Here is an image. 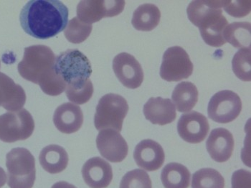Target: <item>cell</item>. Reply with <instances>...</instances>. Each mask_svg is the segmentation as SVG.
<instances>
[{
  "label": "cell",
  "instance_id": "1",
  "mask_svg": "<svg viewBox=\"0 0 251 188\" xmlns=\"http://www.w3.org/2000/svg\"><path fill=\"white\" fill-rule=\"evenodd\" d=\"M20 21L26 33L46 40L67 27L68 9L58 0H31L22 9Z\"/></svg>",
  "mask_w": 251,
  "mask_h": 188
},
{
  "label": "cell",
  "instance_id": "2",
  "mask_svg": "<svg viewBox=\"0 0 251 188\" xmlns=\"http://www.w3.org/2000/svg\"><path fill=\"white\" fill-rule=\"evenodd\" d=\"M8 172L7 185L10 188H32L36 179L35 160L28 150L12 149L6 156Z\"/></svg>",
  "mask_w": 251,
  "mask_h": 188
},
{
  "label": "cell",
  "instance_id": "3",
  "mask_svg": "<svg viewBox=\"0 0 251 188\" xmlns=\"http://www.w3.org/2000/svg\"><path fill=\"white\" fill-rule=\"evenodd\" d=\"M55 55L50 48L35 45L25 48L24 56L18 64L20 75L35 84L54 69Z\"/></svg>",
  "mask_w": 251,
  "mask_h": 188
},
{
  "label": "cell",
  "instance_id": "4",
  "mask_svg": "<svg viewBox=\"0 0 251 188\" xmlns=\"http://www.w3.org/2000/svg\"><path fill=\"white\" fill-rule=\"evenodd\" d=\"M127 101L116 94L104 95L99 100L94 116V125L97 130L112 129L121 132L124 120L128 111Z\"/></svg>",
  "mask_w": 251,
  "mask_h": 188
},
{
  "label": "cell",
  "instance_id": "5",
  "mask_svg": "<svg viewBox=\"0 0 251 188\" xmlns=\"http://www.w3.org/2000/svg\"><path fill=\"white\" fill-rule=\"evenodd\" d=\"M54 70L66 85L87 80L93 72L91 62L77 49H68L58 55Z\"/></svg>",
  "mask_w": 251,
  "mask_h": 188
},
{
  "label": "cell",
  "instance_id": "6",
  "mask_svg": "<svg viewBox=\"0 0 251 188\" xmlns=\"http://www.w3.org/2000/svg\"><path fill=\"white\" fill-rule=\"evenodd\" d=\"M35 130V122L27 110L10 111L0 116V140L7 143L26 140Z\"/></svg>",
  "mask_w": 251,
  "mask_h": 188
},
{
  "label": "cell",
  "instance_id": "7",
  "mask_svg": "<svg viewBox=\"0 0 251 188\" xmlns=\"http://www.w3.org/2000/svg\"><path fill=\"white\" fill-rule=\"evenodd\" d=\"M193 69V63L184 48L174 46L164 52L160 68V76L164 81L176 82L188 79Z\"/></svg>",
  "mask_w": 251,
  "mask_h": 188
},
{
  "label": "cell",
  "instance_id": "8",
  "mask_svg": "<svg viewBox=\"0 0 251 188\" xmlns=\"http://www.w3.org/2000/svg\"><path fill=\"white\" fill-rule=\"evenodd\" d=\"M242 110L241 98L229 90L219 91L210 99L207 113L210 119L220 124H227L238 118Z\"/></svg>",
  "mask_w": 251,
  "mask_h": 188
},
{
  "label": "cell",
  "instance_id": "9",
  "mask_svg": "<svg viewBox=\"0 0 251 188\" xmlns=\"http://www.w3.org/2000/svg\"><path fill=\"white\" fill-rule=\"evenodd\" d=\"M125 7V1L118 0H84L77 6V18L86 24L91 25L105 18L120 15Z\"/></svg>",
  "mask_w": 251,
  "mask_h": 188
},
{
  "label": "cell",
  "instance_id": "10",
  "mask_svg": "<svg viewBox=\"0 0 251 188\" xmlns=\"http://www.w3.org/2000/svg\"><path fill=\"white\" fill-rule=\"evenodd\" d=\"M113 70L119 81L126 88L136 89L143 83V69L135 57L131 54H118L113 60Z\"/></svg>",
  "mask_w": 251,
  "mask_h": 188
},
{
  "label": "cell",
  "instance_id": "11",
  "mask_svg": "<svg viewBox=\"0 0 251 188\" xmlns=\"http://www.w3.org/2000/svg\"><path fill=\"white\" fill-rule=\"evenodd\" d=\"M97 146L100 155L111 162H121L128 155V147L125 138L112 129L99 132Z\"/></svg>",
  "mask_w": 251,
  "mask_h": 188
},
{
  "label": "cell",
  "instance_id": "12",
  "mask_svg": "<svg viewBox=\"0 0 251 188\" xmlns=\"http://www.w3.org/2000/svg\"><path fill=\"white\" fill-rule=\"evenodd\" d=\"M210 131V124L205 116L198 111L184 113L177 123V132L184 141L198 144L205 139Z\"/></svg>",
  "mask_w": 251,
  "mask_h": 188
},
{
  "label": "cell",
  "instance_id": "13",
  "mask_svg": "<svg viewBox=\"0 0 251 188\" xmlns=\"http://www.w3.org/2000/svg\"><path fill=\"white\" fill-rule=\"evenodd\" d=\"M134 158L139 167L153 172L163 165L165 154L159 143L152 139H145L136 146Z\"/></svg>",
  "mask_w": 251,
  "mask_h": 188
},
{
  "label": "cell",
  "instance_id": "14",
  "mask_svg": "<svg viewBox=\"0 0 251 188\" xmlns=\"http://www.w3.org/2000/svg\"><path fill=\"white\" fill-rule=\"evenodd\" d=\"M81 172L85 183L91 188H106L113 180L111 164L99 157L88 160Z\"/></svg>",
  "mask_w": 251,
  "mask_h": 188
},
{
  "label": "cell",
  "instance_id": "15",
  "mask_svg": "<svg viewBox=\"0 0 251 188\" xmlns=\"http://www.w3.org/2000/svg\"><path fill=\"white\" fill-rule=\"evenodd\" d=\"M235 140L231 132L225 128H217L210 132L206 148L212 159L217 162H225L231 158Z\"/></svg>",
  "mask_w": 251,
  "mask_h": 188
},
{
  "label": "cell",
  "instance_id": "16",
  "mask_svg": "<svg viewBox=\"0 0 251 188\" xmlns=\"http://www.w3.org/2000/svg\"><path fill=\"white\" fill-rule=\"evenodd\" d=\"M25 91L6 74L0 72V107L10 111L21 110L25 104Z\"/></svg>",
  "mask_w": 251,
  "mask_h": 188
},
{
  "label": "cell",
  "instance_id": "17",
  "mask_svg": "<svg viewBox=\"0 0 251 188\" xmlns=\"http://www.w3.org/2000/svg\"><path fill=\"white\" fill-rule=\"evenodd\" d=\"M53 122L58 131L62 133H75L81 128L83 113L78 106L65 103L59 106L53 115Z\"/></svg>",
  "mask_w": 251,
  "mask_h": 188
},
{
  "label": "cell",
  "instance_id": "18",
  "mask_svg": "<svg viewBox=\"0 0 251 188\" xmlns=\"http://www.w3.org/2000/svg\"><path fill=\"white\" fill-rule=\"evenodd\" d=\"M143 111L147 120L158 125H167L176 117V108L170 99L150 98L144 106Z\"/></svg>",
  "mask_w": 251,
  "mask_h": 188
},
{
  "label": "cell",
  "instance_id": "19",
  "mask_svg": "<svg viewBox=\"0 0 251 188\" xmlns=\"http://www.w3.org/2000/svg\"><path fill=\"white\" fill-rule=\"evenodd\" d=\"M39 161L46 172L58 174L66 169L69 159L67 152L63 147L57 144H50L40 152Z\"/></svg>",
  "mask_w": 251,
  "mask_h": 188
},
{
  "label": "cell",
  "instance_id": "20",
  "mask_svg": "<svg viewBox=\"0 0 251 188\" xmlns=\"http://www.w3.org/2000/svg\"><path fill=\"white\" fill-rule=\"evenodd\" d=\"M227 26V20L223 14L217 15L203 23L199 29L204 43L215 48H220L226 44L224 31Z\"/></svg>",
  "mask_w": 251,
  "mask_h": 188
},
{
  "label": "cell",
  "instance_id": "21",
  "mask_svg": "<svg viewBox=\"0 0 251 188\" xmlns=\"http://www.w3.org/2000/svg\"><path fill=\"white\" fill-rule=\"evenodd\" d=\"M160 19V10L155 4H142L134 11L131 24L137 30L150 32L157 27Z\"/></svg>",
  "mask_w": 251,
  "mask_h": 188
},
{
  "label": "cell",
  "instance_id": "22",
  "mask_svg": "<svg viewBox=\"0 0 251 188\" xmlns=\"http://www.w3.org/2000/svg\"><path fill=\"white\" fill-rule=\"evenodd\" d=\"M190 177L189 169L177 162L169 163L161 173V180L165 188H188Z\"/></svg>",
  "mask_w": 251,
  "mask_h": 188
},
{
  "label": "cell",
  "instance_id": "23",
  "mask_svg": "<svg viewBox=\"0 0 251 188\" xmlns=\"http://www.w3.org/2000/svg\"><path fill=\"white\" fill-rule=\"evenodd\" d=\"M198 94L196 85L191 82L183 81L175 86L172 99L178 111L186 113L191 111L196 105Z\"/></svg>",
  "mask_w": 251,
  "mask_h": 188
},
{
  "label": "cell",
  "instance_id": "24",
  "mask_svg": "<svg viewBox=\"0 0 251 188\" xmlns=\"http://www.w3.org/2000/svg\"><path fill=\"white\" fill-rule=\"evenodd\" d=\"M226 43L236 48H251V25L249 22H235L228 25L224 31Z\"/></svg>",
  "mask_w": 251,
  "mask_h": 188
},
{
  "label": "cell",
  "instance_id": "25",
  "mask_svg": "<svg viewBox=\"0 0 251 188\" xmlns=\"http://www.w3.org/2000/svg\"><path fill=\"white\" fill-rule=\"evenodd\" d=\"M223 1H193L187 8L188 19L194 26L198 27L200 23L209 15L223 12Z\"/></svg>",
  "mask_w": 251,
  "mask_h": 188
},
{
  "label": "cell",
  "instance_id": "26",
  "mask_svg": "<svg viewBox=\"0 0 251 188\" xmlns=\"http://www.w3.org/2000/svg\"><path fill=\"white\" fill-rule=\"evenodd\" d=\"M225 180L213 168H202L193 174L192 188H224Z\"/></svg>",
  "mask_w": 251,
  "mask_h": 188
},
{
  "label": "cell",
  "instance_id": "27",
  "mask_svg": "<svg viewBox=\"0 0 251 188\" xmlns=\"http://www.w3.org/2000/svg\"><path fill=\"white\" fill-rule=\"evenodd\" d=\"M66 96L73 103L82 105L87 103L94 94V85L90 79L80 81L66 85Z\"/></svg>",
  "mask_w": 251,
  "mask_h": 188
},
{
  "label": "cell",
  "instance_id": "28",
  "mask_svg": "<svg viewBox=\"0 0 251 188\" xmlns=\"http://www.w3.org/2000/svg\"><path fill=\"white\" fill-rule=\"evenodd\" d=\"M232 68L235 75L243 81L251 80V48H242L234 55Z\"/></svg>",
  "mask_w": 251,
  "mask_h": 188
},
{
  "label": "cell",
  "instance_id": "29",
  "mask_svg": "<svg viewBox=\"0 0 251 188\" xmlns=\"http://www.w3.org/2000/svg\"><path fill=\"white\" fill-rule=\"evenodd\" d=\"M93 26L80 21L77 18L70 20L66 30L65 37L74 44H80L86 40L92 32Z\"/></svg>",
  "mask_w": 251,
  "mask_h": 188
},
{
  "label": "cell",
  "instance_id": "30",
  "mask_svg": "<svg viewBox=\"0 0 251 188\" xmlns=\"http://www.w3.org/2000/svg\"><path fill=\"white\" fill-rule=\"evenodd\" d=\"M119 188H152L150 175L144 169L129 171L122 179Z\"/></svg>",
  "mask_w": 251,
  "mask_h": 188
},
{
  "label": "cell",
  "instance_id": "31",
  "mask_svg": "<svg viewBox=\"0 0 251 188\" xmlns=\"http://www.w3.org/2000/svg\"><path fill=\"white\" fill-rule=\"evenodd\" d=\"M38 85L45 94L51 96H57L65 91L66 83L61 78L57 75L55 70H52L38 82Z\"/></svg>",
  "mask_w": 251,
  "mask_h": 188
},
{
  "label": "cell",
  "instance_id": "32",
  "mask_svg": "<svg viewBox=\"0 0 251 188\" xmlns=\"http://www.w3.org/2000/svg\"><path fill=\"white\" fill-rule=\"evenodd\" d=\"M251 1H223V7L226 12L233 18H241L247 16L251 12Z\"/></svg>",
  "mask_w": 251,
  "mask_h": 188
},
{
  "label": "cell",
  "instance_id": "33",
  "mask_svg": "<svg viewBox=\"0 0 251 188\" xmlns=\"http://www.w3.org/2000/svg\"><path fill=\"white\" fill-rule=\"evenodd\" d=\"M232 188H251V173L246 169H238L233 172Z\"/></svg>",
  "mask_w": 251,
  "mask_h": 188
},
{
  "label": "cell",
  "instance_id": "34",
  "mask_svg": "<svg viewBox=\"0 0 251 188\" xmlns=\"http://www.w3.org/2000/svg\"><path fill=\"white\" fill-rule=\"evenodd\" d=\"M51 188H77L74 185L70 184L67 182L60 181L55 183Z\"/></svg>",
  "mask_w": 251,
  "mask_h": 188
},
{
  "label": "cell",
  "instance_id": "35",
  "mask_svg": "<svg viewBox=\"0 0 251 188\" xmlns=\"http://www.w3.org/2000/svg\"><path fill=\"white\" fill-rule=\"evenodd\" d=\"M7 181V175L4 169L0 167V188L3 187L5 185Z\"/></svg>",
  "mask_w": 251,
  "mask_h": 188
},
{
  "label": "cell",
  "instance_id": "36",
  "mask_svg": "<svg viewBox=\"0 0 251 188\" xmlns=\"http://www.w3.org/2000/svg\"><path fill=\"white\" fill-rule=\"evenodd\" d=\"M0 67H1V63H0Z\"/></svg>",
  "mask_w": 251,
  "mask_h": 188
}]
</instances>
